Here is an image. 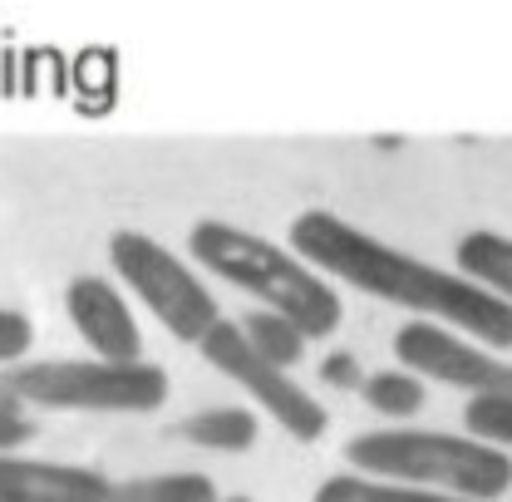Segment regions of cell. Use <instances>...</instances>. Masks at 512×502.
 <instances>
[{
    "label": "cell",
    "mask_w": 512,
    "mask_h": 502,
    "mask_svg": "<svg viewBox=\"0 0 512 502\" xmlns=\"http://www.w3.org/2000/svg\"><path fill=\"white\" fill-rule=\"evenodd\" d=\"M291 251L306 266H316L320 276H335L375 301L448 325L488 350H512V306L503 296L468 281L463 271H444L434 261H419L409 251L389 247L325 207H306L291 222Z\"/></svg>",
    "instance_id": "6da1fadb"
},
{
    "label": "cell",
    "mask_w": 512,
    "mask_h": 502,
    "mask_svg": "<svg viewBox=\"0 0 512 502\" xmlns=\"http://www.w3.org/2000/svg\"><path fill=\"white\" fill-rule=\"evenodd\" d=\"M188 251L197 256V266H207L212 276H222V281H232L237 291L266 301V311L296 320V325L306 330V340L335 335L340 320H345L340 291L320 276L316 266H306L296 251L276 247V242L256 237L247 227L202 217V222H192Z\"/></svg>",
    "instance_id": "7a4b0ae2"
},
{
    "label": "cell",
    "mask_w": 512,
    "mask_h": 502,
    "mask_svg": "<svg viewBox=\"0 0 512 502\" xmlns=\"http://www.w3.org/2000/svg\"><path fill=\"white\" fill-rule=\"evenodd\" d=\"M345 463L360 478L424 488L448 498L503 502L512 488V453L473 434H439V429H370L345 443Z\"/></svg>",
    "instance_id": "3957f363"
},
{
    "label": "cell",
    "mask_w": 512,
    "mask_h": 502,
    "mask_svg": "<svg viewBox=\"0 0 512 502\" xmlns=\"http://www.w3.org/2000/svg\"><path fill=\"white\" fill-rule=\"evenodd\" d=\"M0 389L15 404L35 409H79V414H153L168 404L173 384L168 370L138 360V365H109V360H25L0 375Z\"/></svg>",
    "instance_id": "277c9868"
},
{
    "label": "cell",
    "mask_w": 512,
    "mask_h": 502,
    "mask_svg": "<svg viewBox=\"0 0 512 502\" xmlns=\"http://www.w3.org/2000/svg\"><path fill=\"white\" fill-rule=\"evenodd\" d=\"M109 261L124 276V286L158 315V325L188 345H202L227 315L217 311L212 291L192 276L188 266L143 232H114L109 237Z\"/></svg>",
    "instance_id": "5b68a950"
},
{
    "label": "cell",
    "mask_w": 512,
    "mask_h": 502,
    "mask_svg": "<svg viewBox=\"0 0 512 502\" xmlns=\"http://www.w3.org/2000/svg\"><path fill=\"white\" fill-rule=\"evenodd\" d=\"M202 360L217 370V375L237 379L247 394H252L256 404L291 434V439L301 443H316L325 429H330V414H325V404H320L316 394H306L296 379L286 375V370H276L271 360H261L252 345H247V335H242V325L237 320H222L202 345Z\"/></svg>",
    "instance_id": "8992f818"
},
{
    "label": "cell",
    "mask_w": 512,
    "mask_h": 502,
    "mask_svg": "<svg viewBox=\"0 0 512 502\" xmlns=\"http://www.w3.org/2000/svg\"><path fill=\"white\" fill-rule=\"evenodd\" d=\"M394 355L409 375L439 379L453 389H468L473 399H512V360L498 350L434 325V320H409L394 330Z\"/></svg>",
    "instance_id": "52a82bcc"
},
{
    "label": "cell",
    "mask_w": 512,
    "mask_h": 502,
    "mask_svg": "<svg viewBox=\"0 0 512 502\" xmlns=\"http://www.w3.org/2000/svg\"><path fill=\"white\" fill-rule=\"evenodd\" d=\"M64 315L74 320L79 340L109 360V365H138L143 355V330L119 296V286H109L104 276H74L64 286Z\"/></svg>",
    "instance_id": "ba28073f"
},
{
    "label": "cell",
    "mask_w": 512,
    "mask_h": 502,
    "mask_svg": "<svg viewBox=\"0 0 512 502\" xmlns=\"http://www.w3.org/2000/svg\"><path fill=\"white\" fill-rule=\"evenodd\" d=\"M114 488L99 468L0 453V502H114Z\"/></svg>",
    "instance_id": "9c48e42d"
},
{
    "label": "cell",
    "mask_w": 512,
    "mask_h": 502,
    "mask_svg": "<svg viewBox=\"0 0 512 502\" xmlns=\"http://www.w3.org/2000/svg\"><path fill=\"white\" fill-rule=\"evenodd\" d=\"M458 271L478 286H488L493 296H503L512 306V237L503 232H468L458 242Z\"/></svg>",
    "instance_id": "30bf717a"
},
{
    "label": "cell",
    "mask_w": 512,
    "mask_h": 502,
    "mask_svg": "<svg viewBox=\"0 0 512 502\" xmlns=\"http://www.w3.org/2000/svg\"><path fill=\"white\" fill-rule=\"evenodd\" d=\"M178 434H183L188 443H197V448L242 453V448H252V443H256V414H252V409H242V404L202 409V414L183 419V429H178Z\"/></svg>",
    "instance_id": "8fae6325"
},
{
    "label": "cell",
    "mask_w": 512,
    "mask_h": 502,
    "mask_svg": "<svg viewBox=\"0 0 512 502\" xmlns=\"http://www.w3.org/2000/svg\"><path fill=\"white\" fill-rule=\"evenodd\" d=\"M237 325H242L247 345H252L261 360H271L276 370L301 365V355H306V330H301L296 320H286V315H276V311H252L247 320H237Z\"/></svg>",
    "instance_id": "7c38bea8"
},
{
    "label": "cell",
    "mask_w": 512,
    "mask_h": 502,
    "mask_svg": "<svg viewBox=\"0 0 512 502\" xmlns=\"http://www.w3.org/2000/svg\"><path fill=\"white\" fill-rule=\"evenodd\" d=\"M114 502H227L207 473H148L114 488Z\"/></svg>",
    "instance_id": "4fadbf2b"
},
{
    "label": "cell",
    "mask_w": 512,
    "mask_h": 502,
    "mask_svg": "<svg viewBox=\"0 0 512 502\" xmlns=\"http://www.w3.org/2000/svg\"><path fill=\"white\" fill-rule=\"evenodd\" d=\"M311 502H473V498H448V493H424V488H394V483H375L360 473H340L325 478Z\"/></svg>",
    "instance_id": "5bb4252c"
},
{
    "label": "cell",
    "mask_w": 512,
    "mask_h": 502,
    "mask_svg": "<svg viewBox=\"0 0 512 502\" xmlns=\"http://www.w3.org/2000/svg\"><path fill=\"white\" fill-rule=\"evenodd\" d=\"M360 394L375 414H389V419H409L424 409V379L409 375V370H380V375L360 379Z\"/></svg>",
    "instance_id": "9a60e30c"
},
{
    "label": "cell",
    "mask_w": 512,
    "mask_h": 502,
    "mask_svg": "<svg viewBox=\"0 0 512 502\" xmlns=\"http://www.w3.org/2000/svg\"><path fill=\"white\" fill-rule=\"evenodd\" d=\"M463 424H468L473 439L512 453V399H468L463 404Z\"/></svg>",
    "instance_id": "2e32d148"
},
{
    "label": "cell",
    "mask_w": 512,
    "mask_h": 502,
    "mask_svg": "<svg viewBox=\"0 0 512 502\" xmlns=\"http://www.w3.org/2000/svg\"><path fill=\"white\" fill-rule=\"evenodd\" d=\"M30 345H35V325H30V315L0 311V365H10V370L25 365Z\"/></svg>",
    "instance_id": "e0dca14e"
},
{
    "label": "cell",
    "mask_w": 512,
    "mask_h": 502,
    "mask_svg": "<svg viewBox=\"0 0 512 502\" xmlns=\"http://www.w3.org/2000/svg\"><path fill=\"white\" fill-rule=\"evenodd\" d=\"M35 439V419L0 389V453H15L20 443H30Z\"/></svg>",
    "instance_id": "ac0fdd59"
},
{
    "label": "cell",
    "mask_w": 512,
    "mask_h": 502,
    "mask_svg": "<svg viewBox=\"0 0 512 502\" xmlns=\"http://www.w3.org/2000/svg\"><path fill=\"white\" fill-rule=\"evenodd\" d=\"M320 375L330 379V384H350L360 370H355V360H350V355H335V360H325V370H320Z\"/></svg>",
    "instance_id": "d6986e66"
},
{
    "label": "cell",
    "mask_w": 512,
    "mask_h": 502,
    "mask_svg": "<svg viewBox=\"0 0 512 502\" xmlns=\"http://www.w3.org/2000/svg\"><path fill=\"white\" fill-rule=\"evenodd\" d=\"M227 502H252V498H227Z\"/></svg>",
    "instance_id": "ffe728a7"
}]
</instances>
